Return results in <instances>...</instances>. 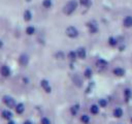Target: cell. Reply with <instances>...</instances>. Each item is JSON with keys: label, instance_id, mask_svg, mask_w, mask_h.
<instances>
[{"label": "cell", "instance_id": "6da1fadb", "mask_svg": "<svg viewBox=\"0 0 132 124\" xmlns=\"http://www.w3.org/2000/svg\"><path fill=\"white\" fill-rule=\"evenodd\" d=\"M77 5H78V3H77L76 0H70V1H68L64 5V7H63V12L66 16H70V14H72L76 10Z\"/></svg>", "mask_w": 132, "mask_h": 124}, {"label": "cell", "instance_id": "7a4b0ae2", "mask_svg": "<svg viewBox=\"0 0 132 124\" xmlns=\"http://www.w3.org/2000/svg\"><path fill=\"white\" fill-rule=\"evenodd\" d=\"M2 102H3V104H4L6 107H8L9 110L14 109V106H15V104H16L15 99H14L12 96H10V95H4V96L2 97Z\"/></svg>", "mask_w": 132, "mask_h": 124}, {"label": "cell", "instance_id": "3957f363", "mask_svg": "<svg viewBox=\"0 0 132 124\" xmlns=\"http://www.w3.org/2000/svg\"><path fill=\"white\" fill-rule=\"evenodd\" d=\"M65 34L69 38H76V37H78L79 32H78V30H77L76 27H74V26H68L65 29Z\"/></svg>", "mask_w": 132, "mask_h": 124}, {"label": "cell", "instance_id": "277c9868", "mask_svg": "<svg viewBox=\"0 0 132 124\" xmlns=\"http://www.w3.org/2000/svg\"><path fill=\"white\" fill-rule=\"evenodd\" d=\"M88 30H89V33L90 34H96L98 31H99V28H98V24L95 22V21H90L86 24Z\"/></svg>", "mask_w": 132, "mask_h": 124}, {"label": "cell", "instance_id": "5b68a950", "mask_svg": "<svg viewBox=\"0 0 132 124\" xmlns=\"http://www.w3.org/2000/svg\"><path fill=\"white\" fill-rule=\"evenodd\" d=\"M0 74H1V76L5 78V79L9 78L11 75V69H10V67L8 65H6V64L1 65L0 66Z\"/></svg>", "mask_w": 132, "mask_h": 124}, {"label": "cell", "instance_id": "8992f818", "mask_svg": "<svg viewBox=\"0 0 132 124\" xmlns=\"http://www.w3.org/2000/svg\"><path fill=\"white\" fill-rule=\"evenodd\" d=\"M95 65H96V67H97L99 70H104V69L108 66V62H107L105 59H103V58H98V59L96 60Z\"/></svg>", "mask_w": 132, "mask_h": 124}, {"label": "cell", "instance_id": "52a82bcc", "mask_svg": "<svg viewBox=\"0 0 132 124\" xmlns=\"http://www.w3.org/2000/svg\"><path fill=\"white\" fill-rule=\"evenodd\" d=\"M40 86H41V88L43 89V91L45 93H51L52 92V86H51V84H50V82L47 80L42 79L40 81Z\"/></svg>", "mask_w": 132, "mask_h": 124}, {"label": "cell", "instance_id": "ba28073f", "mask_svg": "<svg viewBox=\"0 0 132 124\" xmlns=\"http://www.w3.org/2000/svg\"><path fill=\"white\" fill-rule=\"evenodd\" d=\"M1 117H2V119L6 120V121H9L13 118V113L9 109H6V110H3L1 112Z\"/></svg>", "mask_w": 132, "mask_h": 124}, {"label": "cell", "instance_id": "9c48e42d", "mask_svg": "<svg viewBox=\"0 0 132 124\" xmlns=\"http://www.w3.org/2000/svg\"><path fill=\"white\" fill-rule=\"evenodd\" d=\"M29 61H30V58L27 54H21L20 57H19V63L22 65V66H27L29 64Z\"/></svg>", "mask_w": 132, "mask_h": 124}, {"label": "cell", "instance_id": "30bf717a", "mask_svg": "<svg viewBox=\"0 0 132 124\" xmlns=\"http://www.w3.org/2000/svg\"><path fill=\"white\" fill-rule=\"evenodd\" d=\"M75 52H76V55H77V58L78 59H81V60L86 59V57H87V50L84 47L77 48Z\"/></svg>", "mask_w": 132, "mask_h": 124}, {"label": "cell", "instance_id": "8fae6325", "mask_svg": "<svg viewBox=\"0 0 132 124\" xmlns=\"http://www.w3.org/2000/svg\"><path fill=\"white\" fill-rule=\"evenodd\" d=\"M123 115H124V111H123V109H122V107L117 106V107H114V109H113V111H112V116H113L114 118L120 119V118H122V117H123Z\"/></svg>", "mask_w": 132, "mask_h": 124}, {"label": "cell", "instance_id": "7c38bea8", "mask_svg": "<svg viewBox=\"0 0 132 124\" xmlns=\"http://www.w3.org/2000/svg\"><path fill=\"white\" fill-rule=\"evenodd\" d=\"M79 110H80V105L78 104V103H74V104H72L71 106H70V114H71V116H73V117H75V116H77V114L79 113Z\"/></svg>", "mask_w": 132, "mask_h": 124}, {"label": "cell", "instance_id": "4fadbf2b", "mask_svg": "<svg viewBox=\"0 0 132 124\" xmlns=\"http://www.w3.org/2000/svg\"><path fill=\"white\" fill-rule=\"evenodd\" d=\"M125 69L123 67H120V66H117L112 69V73L116 75V76H124L125 74Z\"/></svg>", "mask_w": 132, "mask_h": 124}, {"label": "cell", "instance_id": "5bb4252c", "mask_svg": "<svg viewBox=\"0 0 132 124\" xmlns=\"http://www.w3.org/2000/svg\"><path fill=\"white\" fill-rule=\"evenodd\" d=\"M14 112H15L18 115H22V114H24V112H25V104L22 103V102L16 103L15 106H14Z\"/></svg>", "mask_w": 132, "mask_h": 124}, {"label": "cell", "instance_id": "9a60e30c", "mask_svg": "<svg viewBox=\"0 0 132 124\" xmlns=\"http://www.w3.org/2000/svg\"><path fill=\"white\" fill-rule=\"evenodd\" d=\"M99 112H100V106L98 104L93 103V104L90 105V113H91V115H94V116L95 115H98Z\"/></svg>", "mask_w": 132, "mask_h": 124}, {"label": "cell", "instance_id": "2e32d148", "mask_svg": "<svg viewBox=\"0 0 132 124\" xmlns=\"http://www.w3.org/2000/svg\"><path fill=\"white\" fill-rule=\"evenodd\" d=\"M123 25L126 28H131L132 27V17L131 16L125 17L124 20H123Z\"/></svg>", "mask_w": 132, "mask_h": 124}, {"label": "cell", "instance_id": "e0dca14e", "mask_svg": "<svg viewBox=\"0 0 132 124\" xmlns=\"http://www.w3.org/2000/svg\"><path fill=\"white\" fill-rule=\"evenodd\" d=\"M72 81H73L75 86H77V87H81L82 86V80H81V78H79L78 74H74L72 76Z\"/></svg>", "mask_w": 132, "mask_h": 124}, {"label": "cell", "instance_id": "ac0fdd59", "mask_svg": "<svg viewBox=\"0 0 132 124\" xmlns=\"http://www.w3.org/2000/svg\"><path fill=\"white\" fill-rule=\"evenodd\" d=\"M32 12H31V10H29V9H26L25 11H24V13H23V18H24V21L25 22H30L31 20H32Z\"/></svg>", "mask_w": 132, "mask_h": 124}, {"label": "cell", "instance_id": "d6986e66", "mask_svg": "<svg viewBox=\"0 0 132 124\" xmlns=\"http://www.w3.org/2000/svg\"><path fill=\"white\" fill-rule=\"evenodd\" d=\"M131 97H132V90L130 88H125L124 89V98H125V101H129Z\"/></svg>", "mask_w": 132, "mask_h": 124}, {"label": "cell", "instance_id": "ffe728a7", "mask_svg": "<svg viewBox=\"0 0 132 124\" xmlns=\"http://www.w3.org/2000/svg\"><path fill=\"white\" fill-rule=\"evenodd\" d=\"M107 41H108V44H109L110 47H112V48H114V47L119 45V41H118V38H117V37H114V36H109Z\"/></svg>", "mask_w": 132, "mask_h": 124}, {"label": "cell", "instance_id": "44dd1931", "mask_svg": "<svg viewBox=\"0 0 132 124\" xmlns=\"http://www.w3.org/2000/svg\"><path fill=\"white\" fill-rule=\"evenodd\" d=\"M25 32H26L27 35H33V34H35V32H36V28H35L34 26H32V25H29V26L26 27Z\"/></svg>", "mask_w": 132, "mask_h": 124}, {"label": "cell", "instance_id": "7402d4cb", "mask_svg": "<svg viewBox=\"0 0 132 124\" xmlns=\"http://www.w3.org/2000/svg\"><path fill=\"white\" fill-rule=\"evenodd\" d=\"M67 58H68L71 62H74V61L77 59L76 52H75V51H69V52H68V54H67Z\"/></svg>", "mask_w": 132, "mask_h": 124}, {"label": "cell", "instance_id": "603a6c76", "mask_svg": "<svg viewBox=\"0 0 132 124\" xmlns=\"http://www.w3.org/2000/svg\"><path fill=\"white\" fill-rule=\"evenodd\" d=\"M79 120H80V122H81L82 124H89V123L91 122V118H90V116L87 115V114H82V115L80 116Z\"/></svg>", "mask_w": 132, "mask_h": 124}, {"label": "cell", "instance_id": "cb8c5ba5", "mask_svg": "<svg viewBox=\"0 0 132 124\" xmlns=\"http://www.w3.org/2000/svg\"><path fill=\"white\" fill-rule=\"evenodd\" d=\"M84 76H85L86 79L90 80V79L93 76V70H92V68L87 67V68L84 70Z\"/></svg>", "mask_w": 132, "mask_h": 124}, {"label": "cell", "instance_id": "d4e9b609", "mask_svg": "<svg viewBox=\"0 0 132 124\" xmlns=\"http://www.w3.org/2000/svg\"><path fill=\"white\" fill-rule=\"evenodd\" d=\"M101 109H104V107H106L107 106V104H108V101H107V99H105V98H100L99 100H98V103H97Z\"/></svg>", "mask_w": 132, "mask_h": 124}, {"label": "cell", "instance_id": "484cf974", "mask_svg": "<svg viewBox=\"0 0 132 124\" xmlns=\"http://www.w3.org/2000/svg\"><path fill=\"white\" fill-rule=\"evenodd\" d=\"M42 6L44 8H51L53 6V2L52 0H43L42 1Z\"/></svg>", "mask_w": 132, "mask_h": 124}, {"label": "cell", "instance_id": "4316f807", "mask_svg": "<svg viewBox=\"0 0 132 124\" xmlns=\"http://www.w3.org/2000/svg\"><path fill=\"white\" fill-rule=\"evenodd\" d=\"M79 3H80V5H82L84 7H90L91 4H92L91 0H79Z\"/></svg>", "mask_w": 132, "mask_h": 124}, {"label": "cell", "instance_id": "83f0119b", "mask_svg": "<svg viewBox=\"0 0 132 124\" xmlns=\"http://www.w3.org/2000/svg\"><path fill=\"white\" fill-rule=\"evenodd\" d=\"M55 57L57 58V59H65V54L62 52V51H59V52H57L56 54H55Z\"/></svg>", "mask_w": 132, "mask_h": 124}, {"label": "cell", "instance_id": "f1b7e54d", "mask_svg": "<svg viewBox=\"0 0 132 124\" xmlns=\"http://www.w3.org/2000/svg\"><path fill=\"white\" fill-rule=\"evenodd\" d=\"M40 124H52V122L47 117H42L40 119Z\"/></svg>", "mask_w": 132, "mask_h": 124}, {"label": "cell", "instance_id": "f546056e", "mask_svg": "<svg viewBox=\"0 0 132 124\" xmlns=\"http://www.w3.org/2000/svg\"><path fill=\"white\" fill-rule=\"evenodd\" d=\"M23 124H33V122H32L31 120H25V121L23 122Z\"/></svg>", "mask_w": 132, "mask_h": 124}, {"label": "cell", "instance_id": "4dcf8cb0", "mask_svg": "<svg viewBox=\"0 0 132 124\" xmlns=\"http://www.w3.org/2000/svg\"><path fill=\"white\" fill-rule=\"evenodd\" d=\"M6 124H16V123H15V122H14V121H13V120L11 119V120L7 121V123H6Z\"/></svg>", "mask_w": 132, "mask_h": 124}, {"label": "cell", "instance_id": "1f68e13d", "mask_svg": "<svg viewBox=\"0 0 132 124\" xmlns=\"http://www.w3.org/2000/svg\"><path fill=\"white\" fill-rule=\"evenodd\" d=\"M23 81H24V84H28V83H29V80H28L27 78H24Z\"/></svg>", "mask_w": 132, "mask_h": 124}, {"label": "cell", "instance_id": "d6a6232c", "mask_svg": "<svg viewBox=\"0 0 132 124\" xmlns=\"http://www.w3.org/2000/svg\"><path fill=\"white\" fill-rule=\"evenodd\" d=\"M2 47H3V41H2V39L0 38V49H1Z\"/></svg>", "mask_w": 132, "mask_h": 124}, {"label": "cell", "instance_id": "836d02e7", "mask_svg": "<svg viewBox=\"0 0 132 124\" xmlns=\"http://www.w3.org/2000/svg\"><path fill=\"white\" fill-rule=\"evenodd\" d=\"M26 1H27V2H31L32 0H26Z\"/></svg>", "mask_w": 132, "mask_h": 124}, {"label": "cell", "instance_id": "e575fe53", "mask_svg": "<svg viewBox=\"0 0 132 124\" xmlns=\"http://www.w3.org/2000/svg\"><path fill=\"white\" fill-rule=\"evenodd\" d=\"M131 123H132V118H131Z\"/></svg>", "mask_w": 132, "mask_h": 124}]
</instances>
